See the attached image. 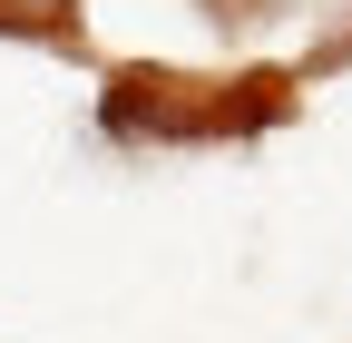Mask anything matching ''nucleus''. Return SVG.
I'll return each mask as SVG.
<instances>
[{
	"label": "nucleus",
	"mask_w": 352,
	"mask_h": 343,
	"mask_svg": "<svg viewBox=\"0 0 352 343\" xmlns=\"http://www.w3.org/2000/svg\"><path fill=\"white\" fill-rule=\"evenodd\" d=\"M30 10H39V20H69V0H30Z\"/></svg>",
	"instance_id": "nucleus-1"
}]
</instances>
